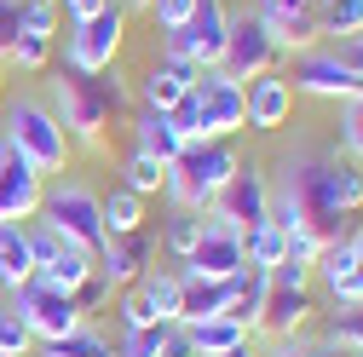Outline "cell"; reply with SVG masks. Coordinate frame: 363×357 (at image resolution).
<instances>
[{
  "mask_svg": "<svg viewBox=\"0 0 363 357\" xmlns=\"http://www.w3.org/2000/svg\"><path fill=\"white\" fill-rule=\"evenodd\" d=\"M254 18L271 29V40L283 47V58L317 47V18H311V0H254Z\"/></svg>",
  "mask_w": 363,
  "mask_h": 357,
  "instance_id": "cell-16",
  "label": "cell"
},
{
  "mask_svg": "<svg viewBox=\"0 0 363 357\" xmlns=\"http://www.w3.org/2000/svg\"><path fill=\"white\" fill-rule=\"evenodd\" d=\"M225 357H259V346L248 340V346H237V351H225Z\"/></svg>",
  "mask_w": 363,
  "mask_h": 357,
  "instance_id": "cell-49",
  "label": "cell"
},
{
  "mask_svg": "<svg viewBox=\"0 0 363 357\" xmlns=\"http://www.w3.org/2000/svg\"><path fill=\"white\" fill-rule=\"evenodd\" d=\"M0 144H12V150H18L40 178H47V173H69V156H75L69 132L58 127V115L40 104V98H18V104H6Z\"/></svg>",
  "mask_w": 363,
  "mask_h": 357,
  "instance_id": "cell-3",
  "label": "cell"
},
{
  "mask_svg": "<svg viewBox=\"0 0 363 357\" xmlns=\"http://www.w3.org/2000/svg\"><path fill=\"white\" fill-rule=\"evenodd\" d=\"M242 265H248L242 231H237V225H219V219L202 213V237H196V248L185 254V265H179V271H196V277H237Z\"/></svg>",
  "mask_w": 363,
  "mask_h": 357,
  "instance_id": "cell-14",
  "label": "cell"
},
{
  "mask_svg": "<svg viewBox=\"0 0 363 357\" xmlns=\"http://www.w3.org/2000/svg\"><path fill=\"white\" fill-rule=\"evenodd\" d=\"M196 237H202V213H185V208H173V219L162 225V248L185 265V254L196 248Z\"/></svg>",
  "mask_w": 363,
  "mask_h": 357,
  "instance_id": "cell-33",
  "label": "cell"
},
{
  "mask_svg": "<svg viewBox=\"0 0 363 357\" xmlns=\"http://www.w3.org/2000/svg\"><path fill=\"white\" fill-rule=\"evenodd\" d=\"M162 178H167V167H162L156 156H145V150H133V156L121 162V185H127L133 196H156Z\"/></svg>",
  "mask_w": 363,
  "mask_h": 357,
  "instance_id": "cell-31",
  "label": "cell"
},
{
  "mask_svg": "<svg viewBox=\"0 0 363 357\" xmlns=\"http://www.w3.org/2000/svg\"><path fill=\"white\" fill-rule=\"evenodd\" d=\"M145 12H150V23H156L162 35H173V29H185V18L196 12V0H150Z\"/></svg>",
  "mask_w": 363,
  "mask_h": 357,
  "instance_id": "cell-38",
  "label": "cell"
},
{
  "mask_svg": "<svg viewBox=\"0 0 363 357\" xmlns=\"http://www.w3.org/2000/svg\"><path fill=\"white\" fill-rule=\"evenodd\" d=\"M6 64H18V69H47V64H52V35H18L12 47H6Z\"/></svg>",
  "mask_w": 363,
  "mask_h": 357,
  "instance_id": "cell-35",
  "label": "cell"
},
{
  "mask_svg": "<svg viewBox=\"0 0 363 357\" xmlns=\"http://www.w3.org/2000/svg\"><path fill=\"white\" fill-rule=\"evenodd\" d=\"M116 317H121V329H145V323H156L139 288H121V300H116Z\"/></svg>",
  "mask_w": 363,
  "mask_h": 357,
  "instance_id": "cell-41",
  "label": "cell"
},
{
  "mask_svg": "<svg viewBox=\"0 0 363 357\" xmlns=\"http://www.w3.org/2000/svg\"><path fill=\"white\" fill-rule=\"evenodd\" d=\"M58 0H23V35H58Z\"/></svg>",
  "mask_w": 363,
  "mask_h": 357,
  "instance_id": "cell-39",
  "label": "cell"
},
{
  "mask_svg": "<svg viewBox=\"0 0 363 357\" xmlns=\"http://www.w3.org/2000/svg\"><path fill=\"white\" fill-rule=\"evenodd\" d=\"M323 346L363 351V300H357V305H335V311H329V334H323Z\"/></svg>",
  "mask_w": 363,
  "mask_h": 357,
  "instance_id": "cell-32",
  "label": "cell"
},
{
  "mask_svg": "<svg viewBox=\"0 0 363 357\" xmlns=\"http://www.w3.org/2000/svg\"><path fill=\"white\" fill-rule=\"evenodd\" d=\"M265 213H271V178H265L254 162H237L231 185H225V191L213 196L208 219H219V225H237V231H248V225H259Z\"/></svg>",
  "mask_w": 363,
  "mask_h": 357,
  "instance_id": "cell-12",
  "label": "cell"
},
{
  "mask_svg": "<svg viewBox=\"0 0 363 357\" xmlns=\"http://www.w3.org/2000/svg\"><path fill=\"white\" fill-rule=\"evenodd\" d=\"M133 150H145V156H156L162 167L185 150V139H179V127L167 121V110H139L133 115Z\"/></svg>",
  "mask_w": 363,
  "mask_h": 357,
  "instance_id": "cell-21",
  "label": "cell"
},
{
  "mask_svg": "<svg viewBox=\"0 0 363 357\" xmlns=\"http://www.w3.org/2000/svg\"><path fill=\"white\" fill-rule=\"evenodd\" d=\"M133 231H145V196H133L127 185H116L104 196V242L110 237H133Z\"/></svg>",
  "mask_w": 363,
  "mask_h": 357,
  "instance_id": "cell-29",
  "label": "cell"
},
{
  "mask_svg": "<svg viewBox=\"0 0 363 357\" xmlns=\"http://www.w3.org/2000/svg\"><path fill=\"white\" fill-rule=\"evenodd\" d=\"M93 265H99V277L121 294V288H133L150 265H156V237L150 231H133V237H110L99 254H93Z\"/></svg>",
  "mask_w": 363,
  "mask_h": 357,
  "instance_id": "cell-15",
  "label": "cell"
},
{
  "mask_svg": "<svg viewBox=\"0 0 363 357\" xmlns=\"http://www.w3.org/2000/svg\"><path fill=\"white\" fill-rule=\"evenodd\" d=\"M121 47H127V12L110 0L104 12L69 23V40H64V69L99 75V69H110V64L121 58Z\"/></svg>",
  "mask_w": 363,
  "mask_h": 357,
  "instance_id": "cell-6",
  "label": "cell"
},
{
  "mask_svg": "<svg viewBox=\"0 0 363 357\" xmlns=\"http://www.w3.org/2000/svg\"><path fill=\"white\" fill-rule=\"evenodd\" d=\"M191 93L202 98L208 139H231V132H242V127H248V93H242V81H231L219 64H213V69H196Z\"/></svg>",
  "mask_w": 363,
  "mask_h": 357,
  "instance_id": "cell-11",
  "label": "cell"
},
{
  "mask_svg": "<svg viewBox=\"0 0 363 357\" xmlns=\"http://www.w3.org/2000/svg\"><path fill=\"white\" fill-rule=\"evenodd\" d=\"M133 288L145 294V305H150L156 323H179V271H156V265H150Z\"/></svg>",
  "mask_w": 363,
  "mask_h": 357,
  "instance_id": "cell-28",
  "label": "cell"
},
{
  "mask_svg": "<svg viewBox=\"0 0 363 357\" xmlns=\"http://www.w3.org/2000/svg\"><path fill=\"white\" fill-rule=\"evenodd\" d=\"M335 58L352 69V75H363V35H352V40H340V47H335Z\"/></svg>",
  "mask_w": 363,
  "mask_h": 357,
  "instance_id": "cell-48",
  "label": "cell"
},
{
  "mask_svg": "<svg viewBox=\"0 0 363 357\" xmlns=\"http://www.w3.org/2000/svg\"><path fill=\"white\" fill-rule=\"evenodd\" d=\"M162 357H196V346H191V329H185V323H167V334H162Z\"/></svg>",
  "mask_w": 363,
  "mask_h": 357,
  "instance_id": "cell-46",
  "label": "cell"
},
{
  "mask_svg": "<svg viewBox=\"0 0 363 357\" xmlns=\"http://www.w3.org/2000/svg\"><path fill=\"white\" fill-rule=\"evenodd\" d=\"M110 294H116V288H110V283H104V277L93 271V277H86V283L75 288V305H81V317H86V323H93V317H99V311L110 305Z\"/></svg>",
  "mask_w": 363,
  "mask_h": 357,
  "instance_id": "cell-40",
  "label": "cell"
},
{
  "mask_svg": "<svg viewBox=\"0 0 363 357\" xmlns=\"http://www.w3.org/2000/svg\"><path fill=\"white\" fill-rule=\"evenodd\" d=\"M110 0H58V12L69 18V23H81V18H93V12H104Z\"/></svg>",
  "mask_w": 363,
  "mask_h": 357,
  "instance_id": "cell-47",
  "label": "cell"
},
{
  "mask_svg": "<svg viewBox=\"0 0 363 357\" xmlns=\"http://www.w3.org/2000/svg\"><path fill=\"white\" fill-rule=\"evenodd\" d=\"M40 196H47V178L12 144H0V225H29L40 213Z\"/></svg>",
  "mask_w": 363,
  "mask_h": 357,
  "instance_id": "cell-13",
  "label": "cell"
},
{
  "mask_svg": "<svg viewBox=\"0 0 363 357\" xmlns=\"http://www.w3.org/2000/svg\"><path fill=\"white\" fill-rule=\"evenodd\" d=\"M191 81H196V64H185V58H156V64L145 69V81H139V98H145V110H173L179 98L191 93Z\"/></svg>",
  "mask_w": 363,
  "mask_h": 357,
  "instance_id": "cell-19",
  "label": "cell"
},
{
  "mask_svg": "<svg viewBox=\"0 0 363 357\" xmlns=\"http://www.w3.org/2000/svg\"><path fill=\"white\" fill-rule=\"evenodd\" d=\"M35 357H116V346L104 340L99 323H81V329H69V334H58V340H40Z\"/></svg>",
  "mask_w": 363,
  "mask_h": 357,
  "instance_id": "cell-26",
  "label": "cell"
},
{
  "mask_svg": "<svg viewBox=\"0 0 363 357\" xmlns=\"http://www.w3.org/2000/svg\"><path fill=\"white\" fill-rule=\"evenodd\" d=\"M271 288H311V265H294V259L271 265Z\"/></svg>",
  "mask_w": 363,
  "mask_h": 357,
  "instance_id": "cell-44",
  "label": "cell"
},
{
  "mask_svg": "<svg viewBox=\"0 0 363 357\" xmlns=\"http://www.w3.org/2000/svg\"><path fill=\"white\" fill-rule=\"evenodd\" d=\"M47 110L58 115V127L69 132V144L99 150L104 127H110V104H104V81L81 75V69H52L47 81Z\"/></svg>",
  "mask_w": 363,
  "mask_h": 357,
  "instance_id": "cell-4",
  "label": "cell"
},
{
  "mask_svg": "<svg viewBox=\"0 0 363 357\" xmlns=\"http://www.w3.org/2000/svg\"><path fill=\"white\" fill-rule=\"evenodd\" d=\"M242 254H248V265H259V271H271V265H283V254H289V231L277 225V219H259V225H248L242 231Z\"/></svg>",
  "mask_w": 363,
  "mask_h": 357,
  "instance_id": "cell-27",
  "label": "cell"
},
{
  "mask_svg": "<svg viewBox=\"0 0 363 357\" xmlns=\"http://www.w3.org/2000/svg\"><path fill=\"white\" fill-rule=\"evenodd\" d=\"M323 357H363V351H340V346H323Z\"/></svg>",
  "mask_w": 363,
  "mask_h": 357,
  "instance_id": "cell-51",
  "label": "cell"
},
{
  "mask_svg": "<svg viewBox=\"0 0 363 357\" xmlns=\"http://www.w3.org/2000/svg\"><path fill=\"white\" fill-rule=\"evenodd\" d=\"M283 64V47L271 40V29L254 18V12H231V23H225V52H219V69L231 81H259Z\"/></svg>",
  "mask_w": 363,
  "mask_h": 357,
  "instance_id": "cell-7",
  "label": "cell"
},
{
  "mask_svg": "<svg viewBox=\"0 0 363 357\" xmlns=\"http://www.w3.org/2000/svg\"><path fill=\"white\" fill-rule=\"evenodd\" d=\"M40 225L58 231L64 242L99 254L104 248V196L93 185H81V178H58V185H47V196H40Z\"/></svg>",
  "mask_w": 363,
  "mask_h": 357,
  "instance_id": "cell-5",
  "label": "cell"
},
{
  "mask_svg": "<svg viewBox=\"0 0 363 357\" xmlns=\"http://www.w3.org/2000/svg\"><path fill=\"white\" fill-rule=\"evenodd\" d=\"M225 305H231V277H196V271H179V323L219 317Z\"/></svg>",
  "mask_w": 363,
  "mask_h": 357,
  "instance_id": "cell-20",
  "label": "cell"
},
{
  "mask_svg": "<svg viewBox=\"0 0 363 357\" xmlns=\"http://www.w3.org/2000/svg\"><path fill=\"white\" fill-rule=\"evenodd\" d=\"M0 357H12V351H0Z\"/></svg>",
  "mask_w": 363,
  "mask_h": 357,
  "instance_id": "cell-53",
  "label": "cell"
},
{
  "mask_svg": "<svg viewBox=\"0 0 363 357\" xmlns=\"http://www.w3.org/2000/svg\"><path fill=\"white\" fill-rule=\"evenodd\" d=\"M18 35H23V0H0V58Z\"/></svg>",
  "mask_w": 363,
  "mask_h": 357,
  "instance_id": "cell-43",
  "label": "cell"
},
{
  "mask_svg": "<svg viewBox=\"0 0 363 357\" xmlns=\"http://www.w3.org/2000/svg\"><path fill=\"white\" fill-rule=\"evenodd\" d=\"M116 6H121V12H145L150 0H116Z\"/></svg>",
  "mask_w": 363,
  "mask_h": 357,
  "instance_id": "cell-50",
  "label": "cell"
},
{
  "mask_svg": "<svg viewBox=\"0 0 363 357\" xmlns=\"http://www.w3.org/2000/svg\"><path fill=\"white\" fill-rule=\"evenodd\" d=\"M317 248H323V237H311V231H289V254L294 265H317Z\"/></svg>",
  "mask_w": 363,
  "mask_h": 357,
  "instance_id": "cell-45",
  "label": "cell"
},
{
  "mask_svg": "<svg viewBox=\"0 0 363 357\" xmlns=\"http://www.w3.org/2000/svg\"><path fill=\"white\" fill-rule=\"evenodd\" d=\"M162 334H167V323L121 329V340H116V357H162Z\"/></svg>",
  "mask_w": 363,
  "mask_h": 357,
  "instance_id": "cell-36",
  "label": "cell"
},
{
  "mask_svg": "<svg viewBox=\"0 0 363 357\" xmlns=\"http://www.w3.org/2000/svg\"><path fill=\"white\" fill-rule=\"evenodd\" d=\"M225 23H231L225 0H196V12L185 18V29L162 35V58H185L196 69H213L219 52H225Z\"/></svg>",
  "mask_w": 363,
  "mask_h": 357,
  "instance_id": "cell-8",
  "label": "cell"
},
{
  "mask_svg": "<svg viewBox=\"0 0 363 357\" xmlns=\"http://www.w3.org/2000/svg\"><path fill=\"white\" fill-rule=\"evenodd\" d=\"M363 213V167L335 150L300 144L283 156L277 178H271V219L283 231H311V237H340L346 219Z\"/></svg>",
  "mask_w": 363,
  "mask_h": 357,
  "instance_id": "cell-1",
  "label": "cell"
},
{
  "mask_svg": "<svg viewBox=\"0 0 363 357\" xmlns=\"http://www.w3.org/2000/svg\"><path fill=\"white\" fill-rule=\"evenodd\" d=\"M311 18H317V40H352L363 35V0H311Z\"/></svg>",
  "mask_w": 363,
  "mask_h": 357,
  "instance_id": "cell-25",
  "label": "cell"
},
{
  "mask_svg": "<svg viewBox=\"0 0 363 357\" xmlns=\"http://www.w3.org/2000/svg\"><path fill=\"white\" fill-rule=\"evenodd\" d=\"M0 351H12V357H35V334L23 323V311L12 300H0Z\"/></svg>",
  "mask_w": 363,
  "mask_h": 357,
  "instance_id": "cell-34",
  "label": "cell"
},
{
  "mask_svg": "<svg viewBox=\"0 0 363 357\" xmlns=\"http://www.w3.org/2000/svg\"><path fill=\"white\" fill-rule=\"evenodd\" d=\"M18 311H23V323H29V334H35V346L40 340H58V334H69V329H81L86 317H81V305H75V294L69 288H52L47 277H35V283H23L18 294H6Z\"/></svg>",
  "mask_w": 363,
  "mask_h": 357,
  "instance_id": "cell-9",
  "label": "cell"
},
{
  "mask_svg": "<svg viewBox=\"0 0 363 357\" xmlns=\"http://www.w3.org/2000/svg\"><path fill=\"white\" fill-rule=\"evenodd\" d=\"M93 271H99V265H93V254H86V248H75V242H69L52 265H40V277H47L52 288H69V294H75L86 277H93Z\"/></svg>",
  "mask_w": 363,
  "mask_h": 357,
  "instance_id": "cell-30",
  "label": "cell"
},
{
  "mask_svg": "<svg viewBox=\"0 0 363 357\" xmlns=\"http://www.w3.org/2000/svg\"><path fill=\"white\" fill-rule=\"evenodd\" d=\"M242 93H248V127H259V132L289 127V115H294V86H289L283 69H271V75L248 81Z\"/></svg>",
  "mask_w": 363,
  "mask_h": 357,
  "instance_id": "cell-18",
  "label": "cell"
},
{
  "mask_svg": "<svg viewBox=\"0 0 363 357\" xmlns=\"http://www.w3.org/2000/svg\"><path fill=\"white\" fill-rule=\"evenodd\" d=\"M191 329V346H196V357H225V351H237V346H248L254 340V329L248 323H237V317H202V323H185Z\"/></svg>",
  "mask_w": 363,
  "mask_h": 357,
  "instance_id": "cell-23",
  "label": "cell"
},
{
  "mask_svg": "<svg viewBox=\"0 0 363 357\" xmlns=\"http://www.w3.org/2000/svg\"><path fill=\"white\" fill-rule=\"evenodd\" d=\"M340 150L352 162H363V98H346L340 104Z\"/></svg>",
  "mask_w": 363,
  "mask_h": 357,
  "instance_id": "cell-37",
  "label": "cell"
},
{
  "mask_svg": "<svg viewBox=\"0 0 363 357\" xmlns=\"http://www.w3.org/2000/svg\"><path fill=\"white\" fill-rule=\"evenodd\" d=\"M0 98H6V58H0Z\"/></svg>",
  "mask_w": 363,
  "mask_h": 357,
  "instance_id": "cell-52",
  "label": "cell"
},
{
  "mask_svg": "<svg viewBox=\"0 0 363 357\" xmlns=\"http://www.w3.org/2000/svg\"><path fill=\"white\" fill-rule=\"evenodd\" d=\"M23 283H35L29 231L23 225H0V294H18Z\"/></svg>",
  "mask_w": 363,
  "mask_h": 357,
  "instance_id": "cell-22",
  "label": "cell"
},
{
  "mask_svg": "<svg viewBox=\"0 0 363 357\" xmlns=\"http://www.w3.org/2000/svg\"><path fill=\"white\" fill-rule=\"evenodd\" d=\"M265 294H271V271H259V265H242V271L231 277V305H225V317H237V323L259 329Z\"/></svg>",
  "mask_w": 363,
  "mask_h": 357,
  "instance_id": "cell-24",
  "label": "cell"
},
{
  "mask_svg": "<svg viewBox=\"0 0 363 357\" xmlns=\"http://www.w3.org/2000/svg\"><path fill=\"white\" fill-rule=\"evenodd\" d=\"M311 317H317V294H311V288H271L254 334H265V340H294V334H306Z\"/></svg>",
  "mask_w": 363,
  "mask_h": 357,
  "instance_id": "cell-17",
  "label": "cell"
},
{
  "mask_svg": "<svg viewBox=\"0 0 363 357\" xmlns=\"http://www.w3.org/2000/svg\"><path fill=\"white\" fill-rule=\"evenodd\" d=\"M237 150L225 144V139H196L185 144L173 162H167V178H162V191L173 208H185V213H208L213 196L231 185V173H237Z\"/></svg>",
  "mask_w": 363,
  "mask_h": 357,
  "instance_id": "cell-2",
  "label": "cell"
},
{
  "mask_svg": "<svg viewBox=\"0 0 363 357\" xmlns=\"http://www.w3.org/2000/svg\"><path fill=\"white\" fill-rule=\"evenodd\" d=\"M283 75H289L294 93H306V98H329V104L357 98V75L335 58V47H306V52H294V64H289Z\"/></svg>",
  "mask_w": 363,
  "mask_h": 357,
  "instance_id": "cell-10",
  "label": "cell"
},
{
  "mask_svg": "<svg viewBox=\"0 0 363 357\" xmlns=\"http://www.w3.org/2000/svg\"><path fill=\"white\" fill-rule=\"evenodd\" d=\"M259 357H323V340H306V334H294V340H265Z\"/></svg>",
  "mask_w": 363,
  "mask_h": 357,
  "instance_id": "cell-42",
  "label": "cell"
}]
</instances>
